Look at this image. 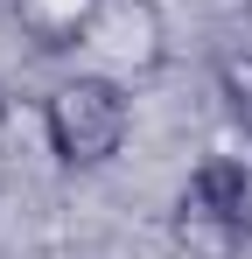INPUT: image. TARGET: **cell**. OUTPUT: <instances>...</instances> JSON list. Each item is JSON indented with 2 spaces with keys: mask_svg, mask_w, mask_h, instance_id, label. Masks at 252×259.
Instances as JSON below:
<instances>
[{
  "mask_svg": "<svg viewBox=\"0 0 252 259\" xmlns=\"http://www.w3.org/2000/svg\"><path fill=\"white\" fill-rule=\"evenodd\" d=\"M126 133H133V98L112 70H77V77L42 91V140L63 168L77 175L105 168L126 147Z\"/></svg>",
  "mask_w": 252,
  "mask_h": 259,
  "instance_id": "1",
  "label": "cell"
},
{
  "mask_svg": "<svg viewBox=\"0 0 252 259\" xmlns=\"http://www.w3.org/2000/svg\"><path fill=\"white\" fill-rule=\"evenodd\" d=\"M84 49L112 70V77H154L168 63V14L161 0H98Z\"/></svg>",
  "mask_w": 252,
  "mask_h": 259,
  "instance_id": "2",
  "label": "cell"
},
{
  "mask_svg": "<svg viewBox=\"0 0 252 259\" xmlns=\"http://www.w3.org/2000/svg\"><path fill=\"white\" fill-rule=\"evenodd\" d=\"M168 238H175L182 259H245V245H252V231H238L224 210H210L196 189L175 196V210H168Z\"/></svg>",
  "mask_w": 252,
  "mask_h": 259,
  "instance_id": "3",
  "label": "cell"
},
{
  "mask_svg": "<svg viewBox=\"0 0 252 259\" xmlns=\"http://www.w3.org/2000/svg\"><path fill=\"white\" fill-rule=\"evenodd\" d=\"M189 189L203 196L210 210H224L238 231H252V147L245 154H203L196 175H189Z\"/></svg>",
  "mask_w": 252,
  "mask_h": 259,
  "instance_id": "4",
  "label": "cell"
},
{
  "mask_svg": "<svg viewBox=\"0 0 252 259\" xmlns=\"http://www.w3.org/2000/svg\"><path fill=\"white\" fill-rule=\"evenodd\" d=\"M91 14H98V0H14V21L35 49H84Z\"/></svg>",
  "mask_w": 252,
  "mask_h": 259,
  "instance_id": "5",
  "label": "cell"
},
{
  "mask_svg": "<svg viewBox=\"0 0 252 259\" xmlns=\"http://www.w3.org/2000/svg\"><path fill=\"white\" fill-rule=\"evenodd\" d=\"M217 98H224L231 126L245 133V147H252V42L231 49V56H217Z\"/></svg>",
  "mask_w": 252,
  "mask_h": 259,
  "instance_id": "6",
  "label": "cell"
}]
</instances>
